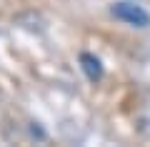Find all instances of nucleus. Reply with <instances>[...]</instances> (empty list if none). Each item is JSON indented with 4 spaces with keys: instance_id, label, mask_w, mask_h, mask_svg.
I'll return each instance as SVG.
<instances>
[{
    "instance_id": "1",
    "label": "nucleus",
    "mask_w": 150,
    "mask_h": 147,
    "mask_svg": "<svg viewBox=\"0 0 150 147\" xmlns=\"http://www.w3.org/2000/svg\"><path fill=\"white\" fill-rule=\"evenodd\" d=\"M112 15L118 20L128 23V25H135V27H148L150 25V15L140 5H135V3H115L112 5Z\"/></svg>"
},
{
    "instance_id": "2",
    "label": "nucleus",
    "mask_w": 150,
    "mask_h": 147,
    "mask_svg": "<svg viewBox=\"0 0 150 147\" xmlns=\"http://www.w3.org/2000/svg\"><path fill=\"white\" fill-rule=\"evenodd\" d=\"M80 68H83V72L88 75V80H100L103 77V65H100V60L95 58V55H90V53H83L80 55Z\"/></svg>"
}]
</instances>
